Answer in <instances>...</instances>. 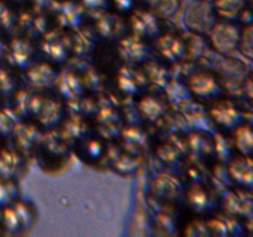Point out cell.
Instances as JSON below:
<instances>
[{
    "mask_svg": "<svg viewBox=\"0 0 253 237\" xmlns=\"http://www.w3.org/2000/svg\"><path fill=\"white\" fill-rule=\"evenodd\" d=\"M244 0H216V7L221 15L232 17L241 10Z\"/></svg>",
    "mask_w": 253,
    "mask_h": 237,
    "instance_id": "1",
    "label": "cell"
},
{
    "mask_svg": "<svg viewBox=\"0 0 253 237\" xmlns=\"http://www.w3.org/2000/svg\"><path fill=\"white\" fill-rule=\"evenodd\" d=\"M150 1L153 6L157 7L158 11L166 15L174 11L178 6V0H150Z\"/></svg>",
    "mask_w": 253,
    "mask_h": 237,
    "instance_id": "2",
    "label": "cell"
}]
</instances>
